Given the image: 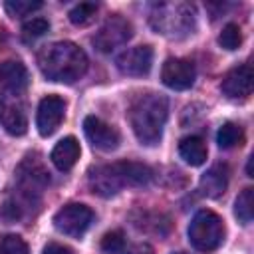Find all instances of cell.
<instances>
[{
    "mask_svg": "<svg viewBox=\"0 0 254 254\" xmlns=\"http://www.w3.org/2000/svg\"><path fill=\"white\" fill-rule=\"evenodd\" d=\"M131 36H133L131 22L127 18L115 14V16H109L103 22V26L95 32V36H93L91 42H93V46H95L97 52L109 54L115 48H121L123 44H127L131 40Z\"/></svg>",
    "mask_w": 254,
    "mask_h": 254,
    "instance_id": "5",
    "label": "cell"
},
{
    "mask_svg": "<svg viewBox=\"0 0 254 254\" xmlns=\"http://www.w3.org/2000/svg\"><path fill=\"white\" fill-rule=\"evenodd\" d=\"M87 183H89L91 192L97 196H103V198H111L123 189L113 165H99V167L91 169L87 175Z\"/></svg>",
    "mask_w": 254,
    "mask_h": 254,
    "instance_id": "12",
    "label": "cell"
},
{
    "mask_svg": "<svg viewBox=\"0 0 254 254\" xmlns=\"http://www.w3.org/2000/svg\"><path fill=\"white\" fill-rule=\"evenodd\" d=\"M83 131H85L87 141L99 151L109 153L119 147V141H121L119 131L95 115H87L83 119Z\"/></svg>",
    "mask_w": 254,
    "mask_h": 254,
    "instance_id": "9",
    "label": "cell"
},
{
    "mask_svg": "<svg viewBox=\"0 0 254 254\" xmlns=\"http://www.w3.org/2000/svg\"><path fill=\"white\" fill-rule=\"evenodd\" d=\"M228 179H230V171L224 163H216L212 165L198 181V190L202 196L208 198H218L220 194H224L226 187H228Z\"/></svg>",
    "mask_w": 254,
    "mask_h": 254,
    "instance_id": "15",
    "label": "cell"
},
{
    "mask_svg": "<svg viewBox=\"0 0 254 254\" xmlns=\"http://www.w3.org/2000/svg\"><path fill=\"white\" fill-rule=\"evenodd\" d=\"M0 254H30V250L22 236L6 234L0 238Z\"/></svg>",
    "mask_w": 254,
    "mask_h": 254,
    "instance_id": "27",
    "label": "cell"
},
{
    "mask_svg": "<svg viewBox=\"0 0 254 254\" xmlns=\"http://www.w3.org/2000/svg\"><path fill=\"white\" fill-rule=\"evenodd\" d=\"M101 250L107 254H123L125 250V234L123 230H109L101 238Z\"/></svg>",
    "mask_w": 254,
    "mask_h": 254,
    "instance_id": "25",
    "label": "cell"
},
{
    "mask_svg": "<svg viewBox=\"0 0 254 254\" xmlns=\"http://www.w3.org/2000/svg\"><path fill=\"white\" fill-rule=\"evenodd\" d=\"M87 56L73 42H54L38 52V67L50 81L73 83L87 71Z\"/></svg>",
    "mask_w": 254,
    "mask_h": 254,
    "instance_id": "1",
    "label": "cell"
},
{
    "mask_svg": "<svg viewBox=\"0 0 254 254\" xmlns=\"http://www.w3.org/2000/svg\"><path fill=\"white\" fill-rule=\"evenodd\" d=\"M179 155L190 167H200V165H204L206 155H208L206 143L198 135H189V137L181 139V143H179Z\"/></svg>",
    "mask_w": 254,
    "mask_h": 254,
    "instance_id": "18",
    "label": "cell"
},
{
    "mask_svg": "<svg viewBox=\"0 0 254 254\" xmlns=\"http://www.w3.org/2000/svg\"><path fill=\"white\" fill-rule=\"evenodd\" d=\"M169 117V99L163 93H141L129 105V123L141 145H157Z\"/></svg>",
    "mask_w": 254,
    "mask_h": 254,
    "instance_id": "2",
    "label": "cell"
},
{
    "mask_svg": "<svg viewBox=\"0 0 254 254\" xmlns=\"http://www.w3.org/2000/svg\"><path fill=\"white\" fill-rule=\"evenodd\" d=\"M48 30H50V22L46 18H32L22 26V36L26 42H32V40L42 38Z\"/></svg>",
    "mask_w": 254,
    "mask_h": 254,
    "instance_id": "26",
    "label": "cell"
},
{
    "mask_svg": "<svg viewBox=\"0 0 254 254\" xmlns=\"http://www.w3.org/2000/svg\"><path fill=\"white\" fill-rule=\"evenodd\" d=\"M40 8H42V2H38V0H34V2L32 0H8V2H4V10L12 18H24V16H28Z\"/></svg>",
    "mask_w": 254,
    "mask_h": 254,
    "instance_id": "23",
    "label": "cell"
},
{
    "mask_svg": "<svg viewBox=\"0 0 254 254\" xmlns=\"http://www.w3.org/2000/svg\"><path fill=\"white\" fill-rule=\"evenodd\" d=\"M127 254H155V250H153L151 244H147V242H139V244H133V246L127 250Z\"/></svg>",
    "mask_w": 254,
    "mask_h": 254,
    "instance_id": "29",
    "label": "cell"
},
{
    "mask_svg": "<svg viewBox=\"0 0 254 254\" xmlns=\"http://www.w3.org/2000/svg\"><path fill=\"white\" fill-rule=\"evenodd\" d=\"M97 8L99 6L95 2H79L77 6H73L69 10V14H67L69 22L73 26H87V24H91L95 14H97Z\"/></svg>",
    "mask_w": 254,
    "mask_h": 254,
    "instance_id": "22",
    "label": "cell"
},
{
    "mask_svg": "<svg viewBox=\"0 0 254 254\" xmlns=\"http://www.w3.org/2000/svg\"><path fill=\"white\" fill-rule=\"evenodd\" d=\"M123 187H147L153 181V171L139 161H117L111 163Z\"/></svg>",
    "mask_w": 254,
    "mask_h": 254,
    "instance_id": "13",
    "label": "cell"
},
{
    "mask_svg": "<svg viewBox=\"0 0 254 254\" xmlns=\"http://www.w3.org/2000/svg\"><path fill=\"white\" fill-rule=\"evenodd\" d=\"M224 234H226V228L222 218L208 208L198 210L189 224V240L200 252L216 250L224 242Z\"/></svg>",
    "mask_w": 254,
    "mask_h": 254,
    "instance_id": "4",
    "label": "cell"
},
{
    "mask_svg": "<svg viewBox=\"0 0 254 254\" xmlns=\"http://www.w3.org/2000/svg\"><path fill=\"white\" fill-rule=\"evenodd\" d=\"M218 44H220L224 50H228V52L238 50L240 44H242V32H240V26H238V24H226V26L222 28L220 36H218Z\"/></svg>",
    "mask_w": 254,
    "mask_h": 254,
    "instance_id": "24",
    "label": "cell"
},
{
    "mask_svg": "<svg viewBox=\"0 0 254 254\" xmlns=\"http://www.w3.org/2000/svg\"><path fill=\"white\" fill-rule=\"evenodd\" d=\"M2 42H4V32L0 30V44H2Z\"/></svg>",
    "mask_w": 254,
    "mask_h": 254,
    "instance_id": "31",
    "label": "cell"
},
{
    "mask_svg": "<svg viewBox=\"0 0 254 254\" xmlns=\"http://www.w3.org/2000/svg\"><path fill=\"white\" fill-rule=\"evenodd\" d=\"M42 254H73V250L69 246H64V244H58V242H50Z\"/></svg>",
    "mask_w": 254,
    "mask_h": 254,
    "instance_id": "28",
    "label": "cell"
},
{
    "mask_svg": "<svg viewBox=\"0 0 254 254\" xmlns=\"http://www.w3.org/2000/svg\"><path fill=\"white\" fill-rule=\"evenodd\" d=\"M115 65L121 73L141 77L151 71L153 65V48L151 46H137L131 50H125L123 54L117 56Z\"/></svg>",
    "mask_w": 254,
    "mask_h": 254,
    "instance_id": "10",
    "label": "cell"
},
{
    "mask_svg": "<svg viewBox=\"0 0 254 254\" xmlns=\"http://www.w3.org/2000/svg\"><path fill=\"white\" fill-rule=\"evenodd\" d=\"M246 173H248V177H254V175H252V157L248 159V165H246Z\"/></svg>",
    "mask_w": 254,
    "mask_h": 254,
    "instance_id": "30",
    "label": "cell"
},
{
    "mask_svg": "<svg viewBox=\"0 0 254 254\" xmlns=\"http://www.w3.org/2000/svg\"><path fill=\"white\" fill-rule=\"evenodd\" d=\"M171 254H189V252H171Z\"/></svg>",
    "mask_w": 254,
    "mask_h": 254,
    "instance_id": "32",
    "label": "cell"
},
{
    "mask_svg": "<svg viewBox=\"0 0 254 254\" xmlns=\"http://www.w3.org/2000/svg\"><path fill=\"white\" fill-rule=\"evenodd\" d=\"M149 24L169 40H183L196 28V10L189 2H159L151 6Z\"/></svg>",
    "mask_w": 254,
    "mask_h": 254,
    "instance_id": "3",
    "label": "cell"
},
{
    "mask_svg": "<svg viewBox=\"0 0 254 254\" xmlns=\"http://www.w3.org/2000/svg\"><path fill=\"white\" fill-rule=\"evenodd\" d=\"M252 87H254V71H252L250 64H242V65L232 67L222 77V83H220L222 93L230 99L248 97L252 93Z\"/></svg>",
    "mask_w": 254,
    "mask_h": 254,
    "instance_id": "11",
    "label": "cell"
},
{
    "mask_svg": "<svg viewBox=\"0 0 254 254\" xmlns=\"http://www.w3.org/2000/svg\"><path fill=\"white\" fill-rule=\"evenodd\" d=\"M216 143L220 149H232L236 145H242L244 143V131L240 125L232 123V121H226L220 125L218 133H216Z\"/></svg>",
    "mask_w": 254,
    "mask_h": 254,
    "instance_id": "20",
    "label": "cell"
},
{
    "mask_svg": "<svg viewBox=\"0 0 254 254\" xmlns=\"http://www.w3.org/2000/svg\"><path fill=\"white\" fill-rule=\"evenodd\" d=\"M79 153H81L79 141L69 135V137H64V139H60L56 143V147L52 149L50 159H52V163L56 165L58 171H69L77 163Z\"/></svg>",
    "mask_w": 254,
    "mask_h": 254,
    "instance_id": "16",
    "label": "cell"
},
{
    "mask_svg": "<svg viewBox=\"0 0 254 254\" xmlns=\"http://www.w3.org/2000/svg\"><path fill=\"white\" fill-rule=\"evenodd\" d=\"M234 216L242 224H250L254 216V189L246 187L234 200Z\"/></svg>",
    "mask_w": 254,
    "mask_h": 254,
    "instance_id": "21",
    "label": "cell"
},
{
    "mask_svg": "<svg viewBox=\"0 0 254 254\" xmlns=\"http://www.w3.org/2000/svg\"><path fill=\"white\" fill-rule=\"evenodd\" d=\"M161 79L167 87L175 91H185L192 87L196 79L194 64L185 58H169L161 67Z\"/></svg>",
    "mask_w": 254,
    "mask_h": 254,
    "instance_id": "7",
    "label": "cell"
},
{
    "mask_svg": "<svg viewBox=\"0 0 254 254\" xmlns=\"http://www.w3.org/2000/svg\"><path fill=\"white\" fill-rule=\"evenodd\" d=\"M131 220L133 224L147 232V234H159V236H165L171 228V222L165 214L161 212H153V210H137L131 214Z\"/></svg>",
    "mask_w": 254,
    "mask_h": 254,
    "instance_id": "17",
    "label": "cell"
},
{
    "mask_svg": "<svg viewBox=\"0 0 254 254\" xmlns=\"http://www.w3.org/2000/svg\"><path fill=\"white\" fill-rule=\"evenodd\" d=\"M91 220H93V210L87 204H81V202L64 204L54 214L56 230L65 234V236H73V238H79L89 228Z\"/></svg>",
    "mask_w": 254,
    "mask_h": 254,
    "instance_id": "6",
    "label": "cell"
},
{
    "mask_svg": "<svg viewBox=\"0 0 254 254\" xmlns=\"http://www.w3.org/2000/svg\"><path fill=\"white\" fill-rule=\"evenodd\" d=\"M0 123L4 127L6 133L14 135V137H20L28 131V117L24 113V109L16 103L12 105H6L2 111H0Z\"/></svg>",
    "mask_w": 254,
    "mask_h": 254,
    "instance_id": "19",
    "label": "cell"
},
{
    "mask_svg": "<svg viewBox=\"0 0 254 254\" xmlns=\"http://www.w3.org/2000/svg\"><path fill=\"white\" fill-rule=\"evenodd\" d=\"M0 83L10 93H22L30 85V73L28 67L20 60H6L0 64Z\"/></svg>",
    "mask_w": 254,
    "mask_h": 254,
    "instance_id": "14",
    "label": "cell"
},
{
    "mask_svg": "<svg viewBox=\"0 0 254 254\" xmlns=\"http://www.w3.org/2000/svg\"><path fill=\"white\" fill-rule=\"evenodd\" d=\"M65 115V101L60 95H46L36 113V127L42 137H50L62 125Z\"/></svg>",
    "mask_w": 254,
    "mask_h": 254,
    "instance_id": "8",
    "label": "cell"
}]
</instances>
